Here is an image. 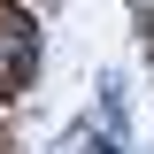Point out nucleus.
Segmentation results:
<instances>
[{
	"mask_svg": "<svg viewBox=\"0 0 154 154\" xmlns=\"http://www.w3.org/2000/svg\"><path fill=\"white\" fill-rule=\"evenodd\" d=\"M31 69H38V23L0 0V100H16L31 85Z\"/></svg>",
	"mask_w": 154,
	"mask_h": 154,
	"instance_id": "obj_1",
	"label": "nucleus"
}]
</instances>
